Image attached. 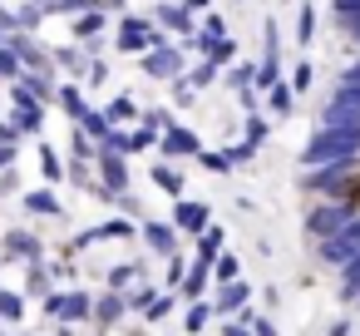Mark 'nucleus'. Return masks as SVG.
Listing matches in <instances>:
<instances>
[{
    "label": "nucleus",
    "mask_w": 360,
    "mask_h": 336,
    "mask_svg": "<svg viewBox=\"0 0 360 336\" xmlns=\"http://www.w3.org/2000/svg\"><path fill=\"white\" fill-rule=\"evenodd\" d=\"M109 30H114V15H109V11H99V6H94V11H79V15L70 20V40H79V45L104 40Z\"/></svg>",
    "instance_id": "21"
},
{
    "label": "nucleus",
    "mask_w": 360,
    "mask_h": 336,
    "mask_svg": "<svg viewBox=\"0 0 360 336\" xmlns=\"http://www.w3.org/2000/svg\"><path fill=\"white\" fill-rule=\"evenodd\" d=\"M252 297H257V287H252L247 277H237V282H217L207 301H212V316H217V321H227V316L247 311V306H252Z\"/></svg>",
    "instance_id": "13"
},
{
    "label": "nucleus",
    "mask_w": 360,
    "mask_h": 336,
    "mask_svg": "<svg viewBox=\"0 0 360 336\" xmlns=\"http://www.w3.org/2000/svg\"><path fill=\"white\" fill-rule=\"evenodd\" d=\"M104 114H109V124H114V129H129V124H139L143 104H139V99H134V94L124 89V94H114V99L104 104Z\"/></svg>",
    "instance_id": "30"
},
{
    "label": "nucleus",
    "mask_w": 360,
    "mask_h": 336,
    "mask_svg": "<svg viewBox=\"0 0 360 336\" xmlns=\"http://www.w3.org/2000/svg\"><path fill=\"white\" fill-rule=\"evenodd\" d=\"M296 104H301V99L291 94V85H286V80H281V85H271V89L262 94V114H266L271 124H291Z\"/></svg>",
    "instance_id": "24"
},
{
    "label": "nucleus",
    "mask_w": 360,
    "mask_h": 336,
    "mask_svg": "<svg viewBox=\"0 0 360 336\" xmlns=\"http://www.w3.org/2000/svg\"><path fill=\"white\" fill-rule=\"evenodd\" d=\"M109 85V60L99 55V60H89V75H84V89H104Z\"/></svg>",
    "instance_id": "54"
},
{
    "label": "nucleus",
    "mask_w": 360,
    "mask_h": 336,
    "mask_svg": "<svg viewBox=\"0 0 360 336\" xmlns=\"http://www.w3.org/2000/svg\"><path fill=\"white\" fill-rule=\"evenodd\" d=\"M15 158H20V149H15V144H0V173L15 168Z\"/></svg>",
    "instance_id": "59"
},
{
    "label": "nucleus",
    "mask_w": 360,
    "mask_h": 336,
    "mask_svg": "<svg viewBox=\"0 0 360 336\" xmlns=\"http://www.w3.org/2000/svg\"><path fill=\"white\" fill-rule=\"evenodd\" d=\"M193 35H198V40H222V35H232V30H227V15L212 6V11L198 15V30H193Z\"/></svg>",
    "instance_id": "43"
},
{
    "label": "nucleus",
    "mask_w": 360,
    "mask_h": 336,
    "mask_svg": "<svg viewBox=\"0 0 360 336\" xmlns=\"http://www.w3.org/2000/svg\"><path fill=\"white\" fill-rule=\"evenodd\" d=\"M217 316H212V301L202 297V301H183V331L188 336H207V326H212Z\"/></svg>",
    "instance_id": "33"
},
{
    "label": "nucleus",
    "mask_w": 360,
    "mask_h": 336,
    "mask_svg": "<svg viewBox=\"0 0 360 336\" xmlns=\"http://www.w3.org/2000/svg\"><path fill=\"white\" fill-rule=\"evenodd\" d=\"M20 208H25L30 218H65V203H60V193H55L50 183H40V188H25Z\"/></svg>",
    "instance_id": "26"
},
{
    "label": "nucleus",
    "mask_w": 360,
    "mask_h": 336,
    "mask_svg": "<svg viewBox=\"0 0 360 336\" xmlns=\"http://www.w3.org/2000/svg\"><path fill=\"white\" fill-rule=\"evenodd\" d=\"M15 30V11L11 6H0V35H11Z\"/></svg>",
    "instance_id": "61"
},
{
    "label": "nucleus",
    "mask_w": 360,
    "mask_h": 336,
    "mask_svg": "<svg viewBox=\"0 0 360 336\" xmlns=\"http://www.w3.org/2000/svg\"><path fill=\"white\" fill-rule=\"evenodd\" d=\"M99 6V0H50V6H45V15H60V20H75L79 11H94Z\"/></svg>",
    "instance_id": "50"
},
{
    "label": "nucleus",
    "mask_w": 360,
    "mask_h": 336,
    "mask_svg": "<svg viewBox=\"0 0 360 336\" xmlns=\"http://www.w3.org/2000/svg\"><path fill=\"white\" fill-rule=\"evenodd\" d=\"M217 336H252V326L242 316H227V321H217Z\"/></svg>",
    "instance_id": "57"
},
{
    "label": "nucleus",
    "mask_w": 360,
    "mask_h": 336,
    "mask_svg": "<svg viewBox=\"0 0 360 336\" xmlns=\"http://www.w3.org/2000/svg\"><path fill=\"white\" fill-rule=\"evenodd\" d=\"M222 149H227L232 168H252V163L262 158V149H252V144H242V139H232V144H222Z\"/></svg>",
    "instance_id": "52"
},
{
    "label": "nucleus",
    "mask_w": 360,
    "mask_h": 336,
    "mask_svg": "<svg viewBox=\"0 0 360 336\" xmlns=\"http://www.w3.org/2000/svg\"><path fill=\"white\" fill-rule=\"evenodd\" d=\"M326 99L360 109V55H350V60L335 70V80H330V94H326Z\"/></svg>",
    "instance_id": "19"
},
{
    "label": "nucleus",
    "mask_w": 360,
    "mask_h": 336,
    "mask_svg": "<svg viewBox=\"0 0 360 336\" xmlns=\"http://www.w3.org/2000/svg\"><path fill=\"white\" fill-rule=\"evenodd\" d=\"M109 208H114V213H124V218H134V223H143V218H148L134 188H129V193H114V203H109Z\"/></svg>",
    "instance_id": "53"
},
{
    "label": "nucleus",
    "mask_w": 360,
    "mask_h": 336,
    "mask_svg": "<svg viewBox=\"0 0 360 336\" xmlns=\"http://www.w3.org/2000/svg\"><path fill=\"white\" fill-rule=\"evenodd\" d=\"M286 85H291V94H296V99H301V94H311V89H316V65L301 55V60L286 70Z\"/></svg>",
    "instance_id": "39"
},
{
    "label": "nucleus",
    "mask_w": 360,
    "mask_h": 336,
    "mask_svg": "<svg viewBox=\"0 0 360 336\" xmlns=\"http://www.w3.org/2000/svg\"><path fill=\"white\" fill-rule=\"evenodd\" d=\"M0 321H6V326H20L25 321V292L0 287Z\"/></svg>",
    "instance_id": "41"
},
{
    "label": "nucleus",
    "mask_w": 360,
    "mask_h": 336,
    "mask_svg": "<svg viewBox=\"0 0 360 336\" xmlns=\"http://www.w3.org/2000/svg\"><path fill=\"white\" fill-rule=\"evenodd\" d=\"M237 277H242V257H237L232 247H222V252L212 257V287H217V282H237Z\"/></svg>",
    "instance_id": "45"
},
{
    "label": "nucleus",
    "mask_w": 360,
    "mask_h": 336,
    "mask_svg": "<svg viewBox=\"0 0 360 336\" xmlns=\"http://www.w3.org/2000/svg\"><path fill=\"white\" fill-rule=\"evenodd\" d=\"M0 45H6V35H0Z\"/></svg>",
    "instance_id": "64"
},
{
    "label": "nucleus",
    "mask_w": 360,
    "mask_h": 336,
    "mask_svg": "<svg viewBox=\"0 0 360 336\" xmlns=\"http://www.w3.org/2000/svg\"><path fill=\"white\" fill-rule=\"evenodd\" d=\"M271 119L257 109V114H242V144H252V149H266V139H271Z\"/></svg>",
    "instance_id": "37"
},
{
    "label": "nucleus",
    "mask_w": 360,
    "mask_h": 336,
    "mask_svg": "<svg viewBox=\"0 0 360 336\" xmlns=\"http://www.w3.org/2000/svg\"><path fill=\"white\" fill-rule=\"evenodd\" d=\"M35 6H50V0H35Z\"/></svg>",
    "instance_id": "62"
},
{
    "label": "nucleus",
    "mask_w": 360,
    "mask_h": 336,
    "mask_svg": "<svg viewBox=\"0 0 360 336\" xmlns=\"http://www.w3.org/2000/svg\"><path fill=\"white\" fill-rule=\"evenodd\" d=\"M35 154H40V178L55 188V183H65V154L55 149V144H45V139H35Z\"/></svg>",
    "instance_id": "32"
},
{
    "label": "nucleus",
    "mask_w": 360,
    "mask_h": 336,
    "mask_svg": "<svg viewBox=\"0 0 360 336\" xmlns=\"http://www.w3.org/2000/svg\"><path fill=\"white\" fill-rule=\"evenodd\" d=\"M326 336H355V311H340L326 321Z\"/></svg>",
    "instance_id": "55"
},
{
    "label": "nucleus",
    "mask_w": 360,
    "mask_h": 336,
    "mask_svg": "<svg viewBox=\"0 0 360 336\" xmlns=\"http://www.w3.org/2000/svg\"><path fill=\"white\" fill-rule=\"evenodd\" d=\"M158 158H168V163H193L198 154H202V134L193 129V124H183V119H173L163 134H158V149H153Z\"/></svg>",
    "instance_id": "9"
},
{
    "label": "nucleus",
    "mask_w": 360,
    "mask_h": 336,
    "mask_svg": "<svg viewBox=\"0 0 360 336\" xmlns=\"http://www.w3.org/2000/svg\"><path fill=\"white\" fill-rule=\"evenodd\" d=\"M281 80H286V35H281V20L266 15L262 20V40H257V89L266 94Z\"/></svg>",
    "instance_id": "4"
},
{
    "label": "nucleus",
    "mask_w": 360,
    "mask_h": 336,
    "mask_svg": "<svg viewBox=\"0 0 360 336\" xmlns=\"http://www.w3.org/2000/svg\"><path fill=\"white\" fill-rule=\"evenodd\" d=\"M99 11H109V15H124V11H134V0H99Z\"/></svg>",
    "instance_id": "60"
},
{
    "label": "nucleus",
    "mask_w": 360,
    "mask_h": 336,
    "mask_svg": "<svg viewBox=\"0 0 360 336\" xmlns=\"http://www.w3.org/2000/svg\"><path fill=\"white\" fill-rule=\"evenodd\" d=\"M168 223L178 228V237L183 242H193L207 223H212V203L207 198H193V193H183V198H173V213H168Z\"/></svg>",
    "instance_id": "10"
},
{
    "label": "nucleus",
    "mask_w": 360,
    "mask_h": 336,
    "mask_svg": "<svg viewBox=\"0 0 360 336\" xmlns=\"http://www.w3.org/2000/svg\"><path fill=\"white\" fill-rule=\"evenodd\" d=\"M232 6H247V0H232Z\"/></svg>",
    "instance_id": "63"
},
{
    "label": "nucleus",
    "mask_w": 360,
    "mask_h": 336,
    "mask_svg": "<svg viewBox=\"0 0 360 336\" xmlns=\"http://www.w3.org/2000/svg\"><path fill=\"white\" fill-rule=\"evenodd\" d=\"M355 213H360V198H311L306 213H301V232H306V242H326Z\"/></svg>",
    "instance_id": "3"
},
{
    "label": "nucleus",
    "mask_w": 360,
    "mask_h": 336,
    "mask_svg": "<svg viewBox=\"0 0 360 336\" xmlns=\"http://www.w3.org/2000/svg\"><path fill=\"white\" fill-rule=\"evenodd\" d=\"M311 257H316V267H326L330 277H335L350 257H360V213H355L340 232H330L326 242H311Z\"/></svg>",
    "instance_id": "7"
},
{
    "label": "nucleus",
    "mask_w": 360,
    "mask_h": 336,
    "mask_svg": "<svg viewBox=\"0 0 360 336\" xmlns=\"http://www.w3.org/2000/svg\"><path fill=\"white\" fill-rule=\"evenodd\" d=\"M94 178L109 188V193H129L134 188V158L114 154V149H94Z\"/></svg>",
    "instance_id": "11"
},
{
    "label": "nucleus",
    "mask_w": 360,
    "mask_h": 336,
    "mask_svg": "<svg viewBox=\"0 0 360 336\" xmlns=\"http://www.w3.org/2000/svg\"><path fill=\"white\" fill-rule=\"evenodd\" d=\"M222 247H227V228H222V223L212 218V223H207V228H202V232L193 237V257H198V262H212V257H217Z\"/></svg>",
    "instance_id": "29"
},
{
    "label": "nucleus",
    "mask_w": 360,
    "mask_h": 336,
    "mask_svg": "<svg viewBox=\"0 0 360 336\" xmlns=\"http://www.w3.org/2000/svg\"><path fill=\"white\" fill-rule=\"evenodd\" d=\"M139 242H143L158 262H168L173 252H183V237H178V228H173L168 218H143V223H139Z\"/></svg>",
    "instance_id": "12"
},
{
    "label": "nucleus",
    "mask_w": 360,
    "mask_h": 336,
    "mask_svg": "<svg viewBox=\"0 0 360 336\" xmlns=\"http://www.w3.org/2000/svg\"><path fill=\"white\" fill-rule=\"evenodd\" d=\"M316 35H321V6H316V0H301V6H296V20H291V45L306 55V50L316 45Z\"/></svg>",
    "instance_id": "20"
},
{
    "label": "nucleus",
    "mask_w": 360,
    "mask_h": 336,
    "mask_svg": "<svg viewBox=\"0 0 360 336\" xmlns=\"http://www.w3.org/2000/svg\"><path fill=\"white\" fill-rule=\"evenodd\" d=\"M247 326H252V336H281V326H276V316L271 311H257V306H247V311H237Z\"/></svg>",
    "instance_id": "48"
},
{
    "label": "nucleus",
    "mask_w": 360,
    "mask_h": 336,
    "mask_svg": "<svg viewBox=\"0 0 360 336\" xmlns=\"http://www.w3.org/2000/svg\"><path fill=\"white\" fill-rule=\"evenodd\" d=\"M134 65H139V75H143V80H153V85H168V80H178V75L193 65V55L183 50V40H173V35H168V40H158L153 50H143Z\"/></svg>",
    "instance_id": "5"
},
{
    "label": "nucleus",
    "mask_w": 360,
    "mask_h": 336,
    "mask_svg": "<svg viewBox=\"0 0 360 336\" xmlns=\"http://www.w3.org/2000/svg\"><path fill=\"white\" fill-rule=\"evenodd\" d=\"M173 311H178V292H158V297L143 306V321H153V326H158V321H168Z\"/></svg>",
    "instance_id": "47"
},
{
    "label": "nucleus",
    "mask_w": 360,
    "mask_h": 336,
    "mask_svg": "<svg viewBox=\"0 0 360 336\" xmlns=\"http://www.w3.org/2000/svg\"><path fill=\"white\" fill-rule=\"evenodd\" d=\"M232 99H237L242 114H257V109H262V89H242V94H232Z\"/></svg>",
    "instance_id": "56"
},
{
    "label": "nucleus",
    "mask_w": 360,
    "mask_h": 336,
    "mask_svg": "<svg viewBox=\"0 0 360 336\" xmlns=\"http://www.w3.org/2000/svg\"><path fill=\"white\" fill-rule=\"evenodd\" d=\"M296 188L306 198H360V158L296 168Z\"/></svg>",
    "instance_id": "1"
},
{
    "label": "nucleus",
    "mask_w": 360,
    "mask_h": 336,
    "mask_svg": "<svg viewBox=\"0 0 360 336\" xmlns=\"http://www.w3.org/2000/svg\"><path fill=\"white\" fill-rule=\"evenodd\" d=\"M202 297H212V262H188V272H183V282H178V301H202Z\"/></svg>",
    "instance_id": "23"
},
{
    "label": "nucleus",
    "mask_w": 360,
    "mask_h": 336,
    "mask_svg": "<svg viewBox=\"0 0 360 336\" xmlns=\"http://www.w3.org/2000/svg\"><path fill=\"white\" fill-rule=\"evenodd\" d=\"M143 277H148V262H139V257H134V262L109 267V272H104V287H109V292H129V287H134V282H143Z\"/></svg>",
    "instance_id": "31"
},
{
    "label": "nucleus",
    "mask_w": 360,
    "mask_h": 336,
    "mask_svg": "<svg viewBox=\"0 0 360 336\" xmlns=\"http://www.w3.org/2000/svg\"><path fill=\"white\" fill-rule=\"evenodd\" d=\"M50 60H55V70H60V80H79V85H84V75H89V50H84L79 40H65V45H50Z\"/></svg>",
    "instance_id": "17"
},
{
    "label": "nucleus",
    "mask_w": 360,
    "mask_h": 336,
    "mask_svg": "<svg viewBox=\"0 0 360 336\" xmlns=\"http://www.w3.org/2000/svg\"><path fill=\"white\" fill-rule=\"evenodd\" d=\"M188 262H193L188 252H173V257L163 262V282H158V287H163V292H178V282H183V272H188Z\"/></svg>",
    "instance_id": "49"
},
{
    "label": "nucleus",
    "mask_w": 360,
    "mask_h": 336,
    "mask_svg": "<svg viewBox=\"0 0 360 336\" xmlns=\"http://www.w3.org/2000/svg\"><path fill=\"white\" fill-rule=\"evenodd\" d=\"M222 89L227 94H242V89H257V55H242L222 70Z\"/></svg>",
    "instance_id": "28"
},
{
    "label": "nucleus",
    "mask_w": 360,
    "mask_h": 336,
    "mask_svg": "<svg viewBox=\"0 0 360 336\" xmlns=\"http://www.w3.org/2000/svg\"><path fill=\"white\" fill-rule=\"evenodd\" d=\"M0 257H15V262H45V237L30 228H11L6 242H0Z\"/></svg>",
    "instance_id": "16"
},
{
    "label": "nucleus",
    "mask_w": 360,
    "mask_h": 336,
    "mask_svg": "<svg viewBox=\"0 0 360 336\" xmlns=\"http://www.w3.org/2000/svg\"><path fill=\"white\" fill-rule=\"evenodd\" d=\"M55 85L60 80H50V75H20V80H11L6 85V104H55Z\"/></svg>",
    "instance_id": "15"
},
{
    "label": "nucleus",
    "mask_w": 360,
    "mask_h": 336,
    "mask_svg": "<svg viewBox=\"0 0 360 336\" xmlns=\"http://www.w3.org/2000/svg\"><path fill=\"white\" fill-rule=\"evenodd\" d=\"M153 25L163 30V35H173V40H188L193 30H198V15L183 6V0H153Z\"/></svg>",
    "instance_id": "14"
},
{
    "label": "nucleus",
    "mask_w": 360,
    "mask_h": 336,
    "mask_svg": "<svg viewBox=\"0 0 360 336\" xmlns=\"http://www.w3.org/2000/svg\"><path fill=\"white\" fill-rule=\"evenodd\" d=\"M45 114H50L45 104H11L6 109V119L20 129V139H40L45 134Z\"/></svg>",
    "instance_id": "27"
},
{
    "label": "nucleus",
    "mask_w": 360,
    "mask_h": 336,
    "mask_svg": "<svg viewBox=\"0 0 360 336\" xmlns=\"http://www.w3.org/2000/svg\"><path fill=\"white\" fill-rule=\"evenodd\" d=\"M193 163H198L202 173H212V178H227V173H237V168H232V158H227V149H207V144H202V154H198Z\"/></svg>",
    "instance_id": "40"
},
{
    "label": "nucleus",
    "mask_w": 360,
    "mask_h": 336,
    "mask_svg": "<svg viewBox=\"0 0 360 336\" xmlns=\"http://www.w3.org/2000/svg\"><path fill=\"white\" fill-rule=\"evenodd\" d=\"M50 292H55L50 262H25V297H50Z\"/></svg>",
    "instance_id": "38"
},
{
    "label": "nucleus",
    "mask_w": 360,
    "mask_h": 336,
    "mask_svg": "<svg viewBox=\"0 0 360 336\" xmlns=\"http://www.w3.org/2000/svg\"><path fill=\"white\" fill-rule=\"evenodd\" d=\"M6 50L20 60V70H25V75H50V80H60V70H55V60H50V45H45L40 35L11 30V35H6Z\"/></svg>",
    "instance_id": "8"
},
{
    "label": "nucleus",
    "mask_w": 360,
    "mask_h": 336,
    "mask_svg": "<svg viewBox=\"0 0 360 336\" xmlns=\"http://www.w3.org/2000/svg\"><path fill=\"white\" fill-rule=\"evenodd\" d=\"M0 144H15V149L25 144V139H20V129H15V124H11L6 114H0Z\"/></svg>",
    "instance_id": "58"
},
{
    "label": "nucleus",
    "mask_w": 360,
    "mask_h": 336,
    "mask_svg": "<svg viewBox=\"0 0 360 336\" xmlns=\"http://www.w3.org/2000/svg\"><path fill=\"white\" fill-rule=\"evenodd\" d=\"M75 129H84V134H89L94 144H104V139L114 134V124H109V114H104V104H89V109H84V114L75 119Z\"/></svg>",
    "instance_id": "35"
},
{
    "label": "nucleus",
    "mask_w": 360,
    "mask_h": 336,
    "mask_svg": "<svg viewBox=\"0 0 360 336\" xmlns=\"http://www.w3.org/2000/svg\"><path fill=\"white\" fill-rule=\"evenodd\" d=\"M198 99H202V94H198V89H193V85H188V70H183V75H178V80H168V104H173V109H178V114H183V109H193V104H198Z\"/></svg>",
    "instance_id": "44"
},
{
    "label": "nucleus",
    "mask_w": 360,
    "mask_h": 336,
    "mask_svg": "<svg viewBox=\"0 0 360 336\" xmlns=\"http://www.w3.org/2000/svg\"><path fill=\"white\" fill-rule=\"evenodd\" d=\"M188 85H193L198 94L217 89V85H222V65H212V60H193V65H188Z\"/></svg>",
    "instance_id": "36"
},
{
    "label": "nucleus",
    "mask_w": 360,
    "mask_h": 336,
    "mask_svg": "<svg viewBox=\"0 0 360 336\" xmlns=\"http://www.w3.org/2000/svg\"><path fill=\"white\" fill-rule=\"evenodd\" d=\"M148 183L173 203V198H183V193H188V168H183V163H168V158H158V163H148Z\"/></svg>",
    "instance_id": "18"
},
{
    "label": "nucleus",
    "mask_w": 360,
    "mask_h": 336,
    "mask_svg": "<svg viewBox=\"0 0 360 336\" xmlns=\"http://www.w3.org/2000/svg\"><path fill=\"white\" fill-rule=\"evenodd\" d=\"M40 311L60 326H79L94 316V292L89 287H55L50 297H40Z\"/></svg>",
    "instance_id": "6"
},
{
    "label": "nucleus",
    "mask_w": 360,
    "mask_h": 336,
    "mask_svg": "<svg viewBox=\"0 0 360 336\" xmlns=\"http://www.w3.org/2000/svg\"><path fill=\"white\" fill-rule=\"evenodd\" d=\"M124 316H129L124 292H109V287H104V292H94V316H89V321H94V331H114Z\"/></svg>",
    "instance_id": "22"
},
{
    "label": "nucleus",
    "mask_w": 360,
    "mask_h": 336,
    "mask_svg": "<svg viewBox=\"0 0 360 336\" xmlns=\"http://www.w3.org/2000/svg\"><path fill=\"white\" fill-rule=\"evenodd\" d=\"M94 149H99V144H94L84 129H75V124H70V158H84V163H94Z\"/></svg>",
    "instance_id": "51"
},
{
    "label": "nucleus",
    "mask_w": 360,
    "mask_h": 336,
    "mask_svg": "<svg viewBox=\"0 0 360 336\" xmlns=\"http://www.w3.org/2000/svg\"><path fill=\"white\" fill-rule=\"evenodd\" d=\"M158 292H163V287H158V282H148V277H143V282H134V287H129V292H124V301H129V311H139V316H143V306H148V301H153V297H158Z\"/></svg>",
    "instance_id": "46"
},
{
    "label": "nucleus",
    "mask_w": 360,
    "mask_h": 336,
    "mask_svg": "<svg viewBox=\"0 0 360 336\" xmlns=\"http://www.w3.org/2000/svg\"><path fill=\"white\" fill-rule=\"evenodd\" d=\"M158 40H168V35L153 25V15H148V11H124V15H114V30H109V50H114V55L139 60V55H143V50H153Z\"/></svg>",
    "instance_id": "2"
},
{
    "label": "nucleus",
    "mask_w": 360,
    "mask_h": 336,
    "mask_svg": "<svg viewBox=\"0 0 360 336\" xmlns=\"http://www.w3.org/2000/svg\"><path fill=\"white\" fill-rule=\"evenodd\" d=\"M55 109H60V114L75 124V119L89 109V89H84L79 80H60V85H55Z\"/></svg>",
    "instance_id": "25"
},
{
    "label": "nucleus",
    "mask_w": 360,
    "mask_h": 336,
    "mask_svg": "<svg viewBox=\"0 0 360 336\" xmlns=\"http://www.w3.org/2000/svg\"><path fill=\"white\" fill-rule=\"evenodd\" d=\"M50 15H45V6H35V0H20L15 6V30H25V35H40V25H45Z\"/></svg>",
    "instance_id": "42"
},
{
    "label": "nucleus",
    "mask_w": 360,
    "mask_h": 336,
    "mask_svg": "<svg viewBox=\"0 0 360 336\" xmlns=\"http://www.w3.org/2000/svg\"><path fill=\"white\" fill-rule=\"evenodd\" d=\"M335 297H340V306H355L360 301V257H350L335 272Z\"/></svg>",
    "instance_id": "34"
}]
</instances>
